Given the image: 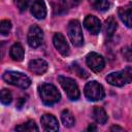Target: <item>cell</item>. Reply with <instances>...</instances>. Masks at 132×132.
Returning a JSON list of instances; mask_svg holds the SVG:
<instances>
[{"label":"cell","instance_id":"obj_21","mask_svg":"<svg viewBox=\"0 0 132 132\" xmlns=\"http://www.w3.org/2000/svg\"><path fill=\"white\" fill-rule=\"evenodd\" d=\"M15 130L16 131H28V132H31V131H38L39 129L36 126V124H35L34 121H28L27 123H25L23 125L16 126L15 127Z\"/></svg>","mask_w":132,"mask_h":132},{"label":"cell","instance_id":"obj_28","mask_svg":"<svg viewBox=\"0 0 132 132\" xmlns=\"http://www.w3.org/2000/svg\"><path fill=\"white\" fill-rule=\"evenodd\" d=\"M87 130H88V131H92V130H97V128H96L95 126H89Z\"/></svg>","mask_w":132,"mask_h":132},{"label":"cell","instance_id":"obj_14","mask_svg":"<svg viewBox=\"0 0 132 132\" xmlns=\"http://www.w3.org/2000/svg\"><path fill=\"white\" fill-rule=\"evenodd\" d=\"M31 13L38 20H42L46 15V6L43 0H35L31 6Z\"/></svg>","mask_w":132,"mask_h":132},{"label":"cell","instance_id":"obj_11","mask_svg":"<svg viewBox=\"0 0 132 132\" xmlns=\"http://www.w3.org/2000/svg\"><path fill=\"white\" fill-rule=\"evenodd\" d=\"M121 21L129 28H132V2L125 6H122L118 10Z\"/></svg>","mask_w":132,"mask_h":132},{"label":"cell","instance_id":"obj_2","mask_svg":"<svg viewBox=\"0 0 132 132\" xmlns=\"http://www.w3.org/2000/svg\"><path fill=\"white\" fill-rule=\"evenodd\" d=\"M106 81L111 86L122 87L132 81V67L127 66L123 70L112 72L106 76Z\"/></svg>","mask_w":132,"mask_h":132},{"label":"cell","instance_id":"obj_19","mask_svg":"<svg viewBox=\"0 0 132 132\" xmlns=\"http://www.w3.org/2000/svg\"><path fill=\"white\" fill-rule=\"evenodd\" d=\"M61 120H62V123L64 124L65 127H72L74 125V123H75V120H74L73 114L68 109H64L62 111V113H61Z\"/></svg>","mask_w":132,"mask_h":132},{"label":"cell","instance_id":"obj_26","mask_svg":"<svg viewBox=\"0 0 132 132\" xmlns=\"http://www.w3.org/2000/svg\"><path fill=\"white\" fill-rule=\"evenodd\" d=\"M110 130H111V131H124V129L121 128V127H119V126H112V127L110 128Z\"/></svg>","mask_w":132,"mask_h":132},{"label":"cell","instance_id":"obj_6","mask_svg":"<svg viewBox=\"0 0 132 132\" xmlns=\"http://www.w3.org/2000/svg\"><path fill=\"white\" fill-rule=\"evenodd\" d=\"M84 93H85V96L91 101L102 100L104 98V96H105V92H104L103 87L99 82H97L95 80L89 81L85 86Z\"/></svg>","mask_w":132,"mask_h":132},{"label":"cell","instance_id":"obj_24","mask_svg":"<svg viewBox=\"0 0 132 132\" xmlns=\"http://www.w3.org/2000/svg\"><path fill=\"white\" fill-rule=\"evenodd\" d=\"M30 0H14V4L19 8L20 11H25L29 5Z\"/></svg>","mask_w":132,"mask_h":132},{"label":"cell","instance_id":"obj_7","mask_svg":"<svg viewBox=\"0 0 132 132\" xmlns=\"http://www.w3.org/2000/svg\"><path fill=\"white\" fill-rule=\"evenodd\" d=\"M42 40H43L42 30L36 25L31 26L28 31V35H27L28 44L31 47H38L42 43Z\"/></svg>","mask_w":132,"mask_h":132},{"label":"cell","instance_id":"obj_10","mask_svg":"<svg viewBox=\"0 0 132 132\" xmlns=\"http://www.w3.org/2000/svg\"><path fill=\"white\" fill-rule=\"evenodd\" d=\"M84 26L85 28L91 33V34H98L100 29H101V23L99 21V19H97L96 16L94 15H87L84 20Z\"/></svg>","mask_w":132,"mask_h":132},{"label":"cell","instance_id":"obj_29","mask_svg":"<svg viewBox=\"0 0 132 132\" xmlns=\"http://www.w3.org/2000/svg\"><path fill=\"white\" fill-rule=\"evenodd\" d=\"M80 1H81V0H72V2H73V3H75V4H77V3H79Z\"/></svg>","mask_w":132,"mask_h":132},{"label":"cell","instance_id":"obj_4","mask_svg":"<svg viewBox=\"0 0 132 132\" xmlns=\"http://www.w3.org/2000/svg\"><path fill=\"white\" fill-rule=\"evenodd\" d=\"M58 80L61 85V87L63 88V90L65 91L67 97L72 100V101H75L79 98V90H78V87H77V84L75 82L74 79L70 78V77H66V76H59L58 77Z\"/></svg>","mask_w":132,"mask_h":132},{"label":"cell","instance_id":"obj_12","mask_svg":"<svg viewBox=\"0 0 132 132\" xmlns=\"http://www.w3.org/2000/svg\"><path fill=\"white\" fill-rule=\"evenodd\" d=\"M40 122L45 131H58L59 129L58 120L53 114H48V113L43 114L40 119Z\"/></svg>","mask_w":132,"mask_h":132},{"label":"cell","instance_id":"obj_13","mask_svg":"<svg viewBox=\"0 0 132 132\" xmlns=\"http://www.w3.org/2000/svg\"><path fill=\"white\" fill-rule=\"evenodd\" d=\"M29 70L36 75H41L47 70V63L42 59H35L29 62Z\"/></svg>","mask_w":132,"mask_h":132},{"label":"cell","instance_id":"obj_23","mask_svg":"<svg viewBox=\"0 0 132 132\" xmlns=\"http://www.w3.org/2000/svg\"><path fill=\"white\" fill-rule=\"evenodd\" d=\"M12 101V95L9 90L3 89L1 91V102L3 104H9Z\"/></svg>","mask_w":132,"mask_h":132},{"label":"cell","instance_id":"obj_15","mask_svg":"<svg viewBox=\"0 0 132 132\" xmlns=\"http://www.w3.org/2000/svg\"><path fill=\"white\" fill-rule=\"evenodd\" d=\"M9 55H10V57H11L12 60L20 62V61H22L23 58H24V47L22 46L21 43L16 42V43H14V44L10 47Z\"/></svg>","mask_w":132,"mask_h":132},{"label":"cell","instance_id":"obj_25","mask_svg":"<svg viewBox=\"0 0 132 132\" xmlns=\"http://www.w3.org/2000/svg\"><path fill=\"white\" fill-rule=\"evenodd\" d=\"M122 54L127 61H132V46H125L122 50Z\"/></svg>","mask_w":132,"mask_h":132},{"label":"cell","instance_id":"obj_1","mask_svg":"<svg viewBox=\"0 0 132 132\" xmlns=\"http://www.w3.org/2000/svg\"><path fill=\"white\" fill-rule=\"evenodd\" d=\"M38 93L41 98V101L45 105H53L57 103L61 98L58 89L54 85L48 82H44L40 85L38 88Z\"/></svg>","mask_w":132,"mask_h":132},{"label":"cell","instance_id":"obj_8","mask_svg":"<svg viewBox=\"0 0 132 132\" xmlns=\"http://www.w3.org/2000/svg\"><path fill=\"white\" fill-rule=\"evenodd\" d=\"M86 62H87V65L89 66V68H91V70H93L94 72H100L104 68V65H105L103 57L94 52L90 53L87 56Z\"/></svg>","mask_w":132,"mask_h":132},{"label":"cell","instance_id":"obj_22","mask_svg":"<svg viewBox=\"0 0 132 132\" xmlns=\"http://www.w3.org/2000/svg\"><path fill=\"white\" fill-rule=\"evenodd\" d=\"M11 29V22L8 20H3L0 23V32L2 35H7Z\"/></svg>","mask_w":132,"mask_h":132},{"label":"cell","instance_id":"obj_16","mask_svg":"<svg viewBox=\"0 0 132 132\" xmlns=\"http://www.w3.org/2000/svg\"><path fill=\"white\" fill-rule=\"evenodd\" d=\"M92 114H93V119L98 123V124H105L106 121H107V114L105 112V110L102 108V107H99V106H95L93 108V111H92Z\"/></svg>","mask_w":132,"mask_h":132},{"label":"cell","instance_id":"obj_27","mask_svg":"<svg viewBox=\"0 0 132 132\" xmlns=\"http://www.w3.org/2000/svg\"><path fill=\"white\" fill-rule=\"evenodd\" d=\"M25 102V99L24 98H20V100H19V104L16 105L18 106V108H21L22 106H23V103Z\"/></svg>","mask_w":132,"mask_h":132},{"label":"cell","instance_id":"obj_3","mask_svg":"<svg viewBox=\"0 0 132 132\" xmlns=\"http://www.w3.org/2000/svg\"><path fill=\"white\" fill-rule=\"evenodd\" d=\"M3 79L12 86H15L21 89H27L31 85V79L24 73L16 71H7L3 74Z\"/></svg>","mask_w":132,"mask_h":132},{"label":"cell","instance_id":"obj_20","mask_svg":"<svg viewBox=\"0 0 132 132\" xmlns=\"http://www.w3.org/2000/svg\"><path fill=\"white\" fill-rule=\"evenodd\" d=\"M89 2L93 8L100 10V11H105L109 8L108 0H89Z\"/></svg>","mask_w":132,"mask_h":132},{"label":"cell","instance_id":"obj_18","mask_svg":"<svg viewBox=\"0 0 132 132\" xmlns=\"http://www.w3.org/2000/svg\"><path fill=\"white\" fill-rule=\"evenodd\" d=\"M116 29H117V22L113 16H109L105 21V25H104V32L107 35V37H111Z\"/></svg>","mask_w":132,"mask_h":132},{"label":"cell","instance_id":"obj_17","mask_svg":"<svg viewBox=\"0 0 132 132\" xmlns=\"http://www.w3.org/2000/svg\"><path fill=\"white\" fill-rule=\"evenodd\" d=\"M68 10V3L66 0H57L53 2V11L54 14H64Z\"/></svg>","mask_w":132,"mask_h":132},{"label":"cell","instance_id":"obj_9","mask_svg":"<svg viewBox=\"0 0 132 132\" xmlns=\"http://www.w3.org/2000/svg\"><path fill=\"white\" fill-rule=\"evenodd\" d=\"M53 43L55 45V47L57 48V51L63 55V56H67L69 54V46L68 43L64 37V35L62 33H56L54 35L53 38Z\"/></svg>","mask_w":132,"mask_h":132},{"label":"cell","instance_id":"obj_5","mask_svg":"<svg viewBox=\"0 0 132 132\" xmlns=\"http://www.w3.org/2000/svg\"><path fill=\"white\" fill-rule=\"evenodd\" d=\"M68 36L70 41L74 46H80L84 43V37H82V31L80 23L77 20H72L68 23L67 26Z\"/></svg>","mask_w":132,"mask_h":132}]
</instances>
